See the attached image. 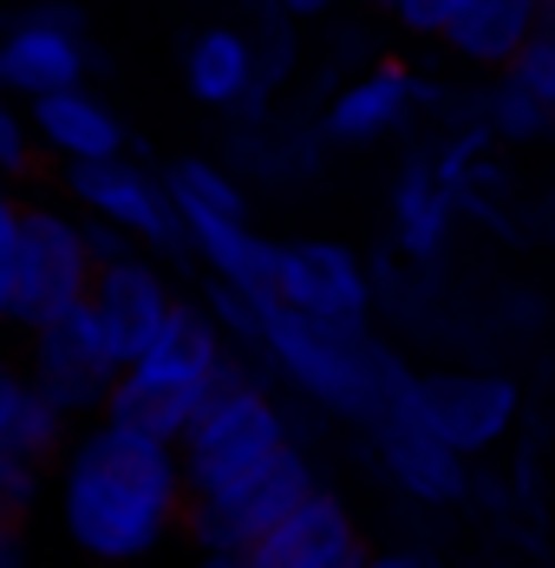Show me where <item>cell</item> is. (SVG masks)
Segmentation results:
<instances>
[{
	"label": "cell",
	"instance_id": "6da1fadb",
	"mask_svg": "<svg viewBox=\"0 0 555 568\" xmlns=\"http://www.w3.org/2000/svg\"><path fill=\"white\" fill-rule=\"evenodd\" d=\"M190 484L176 445L118 418L85 425L59 457V529L92 562H144L183 529Z\"/></svg>",
	"mask_w": 555,
	"mask_h": 568
},
{
	"label": "cell",
	"instance_id": "cb8c5ba5",
	"mask_svg": "<svg viewBox=\"0 0 555 568\" xmlns=\"http://www.w3.org/2000/svg\"><path fill=\"white\" fill-rule=\"evenodd\" d=\"M509 79L543 105V112L555 118V20H543L536 33H529V47L516 53V65H509Z\"/></svg>",
	"mask_w": 555,
	"mask_h": 568
},
{
	"label": "cell",
	"instance_id": "4fadbf2b",
	"mask_svg": "<svg viewBox=\"0 0 555 568\" xmlns=\"http://www.w3.org/2000/svg\"><path fill=\"white\" fill-rule=\"evenodd\" d=\"M373 438H380V464H386V477L405 490V497H418V504H464V490H471V457H457L444 438H432L405 405H392L386 418L373 425Z\"/></svg>",
	"mask_w": 555,
	"mask_h": 568
},
{
	"label": "cell",
	"instance_id": "5bb4252c",
	"mask_svg": "<svg viewBox=\"0 0 555 568\" xmlns=\"http://www.w3.org/2000/svg\"><path fill=\"white\" fill-rule=\"evenodd\" d=\"M360 556H366V536L333 490H314L301 510H287V523H275L249 549L255 568H353Z\"/></svg>",
	"mask_w": 555,
	"mask_h": 568
},
{
	"label": "cell",
	"instance_id": "1f68e13d",
	"mask_svg": "<svg viewBox=\"0 0 555 568\" xmlns=\"http://www.w3.org/2000/svg\"><path fill=\"white\" fill-rule=\"evenodd\" d=\"M536 7H543V20H555V0H536Z\"/></svg>",
	"mask_w": 555,
	"mask_h": 568
},
{
	"label": "cell",
	"instance_id": "ffe728a7",
	"mask_svg": "<svg viewBox=\"0 0 555 568\" xmlns=\"http://www.w3.org/2000/svg\"><path fill=\"white\" fill-rule=\"evenodd\" d=\"M484 131L497 138V144H536V138H549L555 118L509 79V72H497V85H491V99H484Z\"/></svg>",
	"mask_w": 555,
	"mask_h": 568
},
{
	"label": "cell",
	"instance_id": "603a6c76",
	"mask_svg": "<svg viewBox=\"0 0 555 568\" xmlns=\"http://www.w3.org/2000/svg\"><path fill=\"white\" fill-rule=\"evenodd\" d=\"M40 477H47V464H33V457L13 452V445H0V523H20L27 529V516L40 504Z\"/></svg>",
	"mask_w": 555,
	"mask_h": 568
},
{
	"label": "cell",
	"instance_id": "7c38bea8",
	"mask_svg": "<svg viewBox=\"0 0 555 568\" xmlns=\"http://www.w3.org/2000/svg\"><path fill=\"white\" fill-rule=\"evenodd\" d=\"M92 307H99V327H105L118 366H131V359H144V353L158 346V334L170 327V314H176V287L164 282L158 262H144L138 248H124V255L99 262Z\"/></svg>",
	"mask_w": 555,
	"mask_h": 568
},
{
	"label": "cell",
	"instance_id": "30bf717a",
	"mask_svg": "<svg viewBox=\"0 0 555 568\" xmlns=\"http://www.w3.org/2000/svg\"><path fill=\"white\" fill-rule=\"evenodd\" d=\"M65 196H79V210L92 223L118 229L144 248H183V216L170 203V183L131 158H99V164H65Z\"/></svg>",
	"mask_w": 555,
	"mask_h": 568
},
{
	"label": "cell",
	"instance_id": "4316f807",
	"mask_svg": "<svg viewBox=\"0 0 555 568\" xmlns=\"http://www.w3.org/2000/svg\"><path fill=\"white\" fill-rule=\"evenodd\" d=\"M27 398H33V373H27V366H13V359L0 353V445H13Z\"/></svg>",
	"mask_w": 555,
	"mask_h": 568
},
{
	"label": "cell",
	"instance_id": "4dcf8cb0",
	"mask_svg": "<svg viewBox=\"0 0 555 568\" xmlns=\"http://www.w3.org/2000/svg\"><path fill=\"white\" fill-rule=\"evenodd\" d=\"M0 568H20V523H0Z\"/></svg>",
	"mask_w": 555,
	"mask_h": 568
},
{
	"label": "cell",
	"instance_id": "d6a6232c",
	"mask_svg": "<svg viewBox=\"0 0 555 568\" xmlns=\"http://www.w3.org/2000/svg\"><path fill=\"white\" fill-rule=\"evenodd\" d=\"M0 33H7V13H0Z\"/></svg>",
	"mask_w": 555,
	"mask_h": 568
},
{
	"label": "cell",
	"instance_id": "7402d4cb",
	"mask_svg": "<svg viewBox=\"0 0 555 568\" xmlns=\"http://www.w3.org/2000/svg\"><path fill=\"white\" fill-rule=\"evenodd\" d=\"M20 248H27V196H13V183H0V321H13Z\"/></svg>",
	"mask_w": 555,
	"mask_h": 568
},
{
	"label": "cell",
	"instance_id": "9a60e30c",
	"mask_svg": "<svg viewBox=\"0 0 555 568\" xmlns=\"http://www.w3.org/2000/svg\"><path fill=\"white\" fill-rule=\"evenodd\" d=\"M40 151H53L59 164H99V158H124V118L111 112L99 92L72 85V92H47L27 105Z\"/></svg>",
	"mask_w": 555,
	"mask_h": 568
},
{
	"label": "cell",
	"instance_id": "2e32d148",
	"mask_svg": "<svg viewBox=\"0 0 555 568\" xmlns=\"http://www.w3.org/2000/svg\"><path fill=\"white\" fill-rule=\"evenodd\" d=\"M412 99H418V79H412L405 65H373V72H360L353 85H340V99L327 105L321 131H327L333 144H380L386 131L405 124Z\"/></svg>",
	"mask_w": 555,
	"mask_h": 568
},
{
	"label": "cell",
	"instance_id": "9c48e42d",
	"mask_svg": "<svg viewBox=\"0 0 555 568\" xmlns=\"http://www.w3.org/2000/svg\"><path fill=\"white\" fill-rule=\"evenodd\" d=\"M269 301L307 314V321H327V327H366V314H373V275H366V262L346 242L301 235V242H275Z\"/></svg>",
	"mask_w": 555,
	"mask_h": 568
},
{
	"label": "cell",
	"instance_id": "8992f818",
	"mask_svg": "<svg viewBox=\"0 0 555 568\" xmlns=\"http://www.w3.org/2000/svg\"><path fill=\"white\" fill-rule=\"evenodd\" d=\"M99 282V248L92 223H79L59 203H27V248H20V294H13V327H47L53 314L92 301Z\"/></svg>",
	"mask_w": 555,
	"mask_h": 568
},
{
	"label": "cell",
	"instance_id": "484cf974",
	"mask_svg": "<svg viewBox=\"0 0 555 568\" xmlns=\"http://www.w3.org/2000/svg\"><path fill=\"white\" fill-rule=\"evenodd\" d=\"M380 7L418 40H444V27L464 13V0H380Z\"/></svg>",
	"mask_w": 555,
	"mask_h": 568
},
{
	"label": "cell",
	"instance_id": "52a82bcc",
	"mask_svg": "<svg viewBox=\"0 0 555 568\" xmlns=\"http://www.w3.org/2000/svg\"><path fill=\"white\" fill-rule=\"evenodd\" d=\"M398 405H405L432 438H444L457 457H484L516 432L523 393H516V379H503V373L438 366V373H412Z\"/></svg>",
	"mask_w": 555,
	"mask_h": 568
},
{
	"label": "cell",
	"instance_id": "f1b7e54d",
	"mask_svg": "<svg viewBox=\"0 0 555 568\" xmlns=\"http://www.w3.org/2000/svg\"><path fill=\"white\" fill-rule=\"evenodd\" d=\"M196 568H255L249 549H196Z\"/></svg>",
	"mask_w": 555,
	"mask_h": 568
},
{
	"label": "cell",
	"instance_id": "ba28073f",
	"mask_svg": "<svg viewBox=\"0 0 555 568\" xmlns=\"http://www.w3.org/2000/svg\"><path fill=\"white\" fill-rule=\"evenodd\" d=\"M27 373H33V386L53 398L59 412L79 418V412H105V393L124 366H118L105 327H99V307L79 301V307H65L47 327L27 334Z\"/></svg>",
	"mask_w": 555,
	"mask_h": 568
},
{
	"label": "cell",
	"instance_id": "5b68a950",
	"mask_svg": "<svg viewBox=\"0 0 555 568\" xmlns=\"http://www.w3.org/2000/svg\"><path fill=\"white\" fill-rule=\"evenodd\" d=\"M314 490H321V484H314V464L287 445V452L269 457L262 470L222 484L210 497H190L183 536H190L196 549H255V542H262L275 523H287V510H301Z\"/></svg>",
	"mask_w": 555,
	"mask_h": 568
},
{
	"label": "cell",
	"instance_id": "83f0119b",
	"mask_svg": "<svg viewBox=\"0 0 555 568\" xmlns=\"http://www.w3.org/2000/svg\"><path fill=\"white\" fill-rule=\"evenodd\" d=\"M360 568H438V562H432L425 549H366Z\"/></svg>",
	"mask_w": 555,
	"mask_h": 568
},
{
	"label": "cell",
	"instance_id": "f546056e",
	"mask_svg": "<svg viewBox=\"0 0 555 568\" xmlns=\"http://www.w3.org/2000/svg\"><path fill=\"white\" fill-rule=\"evenodd\" d=\"M340 0H281V13L287 20H321V13H333Z\"/></svg>",
	"mask_w": 555,
	"mask_h": 568
},
{
	"label": "cell",
	"instance_id": "8fae6325",
	"mask_svg": "<svg viewBox=\"0 0 555 568\" xmlns=\"http://www.w3.org/2000/svg\"><path fill=\"white\" fill-rule=\"evenodd\" d=\"M85 20L79 7H33L20 20H7L0 33V92L7 99H47V92H72L85 85Z\"/></svg>",
	"mask_w": 555,
	"mask_h": 568
},
{
	"label": "cell",
	"instance_id": "d4e9b609",
	"mask_svg": "<svg viewBox=\"0 0 555 568\" xmlns=\"http://www.w3.org/2000/svg\"><path fill=\"white\" fill-rule=\"evenodd\" d=\"M33 158H40L33 118H20V112H13V99L0 92V183H20V176H33Z\"/></svg>",
	"mask_w": 555,
	"mask_h": 568
},
{
	"label": "cell",
	"instance_id": "277c9868",
	"mask_svg": "<svg viewBox=\"0 0 555 568\" xmlns=\"http://www.w3.org/2000/svg\"><path fill=\"white\" fill-rule=\"evenodd\" d=\"M294 445L287 438V418H281V405L255 379H229L196 418H190V432L176 438V457H183V484H190V497H210L222 484H235V477H249V470H262L269 457H281Z\"/></svg>",
	"mask_w": 555,
	"mask_h": 568
},
{
	"label": "cell",
	"instance_id": "3957f363",
	"mask_svg": "<svg viewBox=\"0 0 555 568\" xmlns=\"http://www.w3.org/2000/svg\"><path fill=\"white\" fill-rule=\"evenodd\" d=\"M235 379L229 366V334L203 301H176L170 327L158 334V346L144 359H131L105 393V418L131 425V432H151L176 445L190 432V418L210 405Z\"/></svg>",
	"mask_w": 555,
	"mask_h": 568
},
{
	"label": "cell",
	"instance_id": "e0dca14e",
	"mask_svg": "<svg viewBox=\"0 0 555 568\" xmlns=\"http://www.w3.org/2000/svg\"><path fill=\"white\" fill-rule=\"evenodd\" d=\"M536 27H543L536 0H464V13L444 27V47L477 72H509Z\"/></svg>",
	"mask_w": 555,
	"mask_h": 568
},
{
	"label": "cell",
	"instance_id": "7a4b0ae2",
	"mask_svg": "<svg viewBox=\"0 0 555 568\" xmlns=\"http://www.w3.org/2000/svg\"><path fill=\"white\" fill-rule=\"evenodd\" d=\"M255 321H262L255 346L314 405H327L333 418H353V425L373 432L405 398L412 373L380 341H366V327H327V321H307V314L281 307V301H255Z\"/></svg>",
	"mask_w": 555,
	"mask_h": 568
},
{
	"label": "cell",
	"instance_id": "44dd1931",
	"mask_svg": "<svg viewBox=\"0 0 555 568\" xmlns=\"http://www.w3.org/2000/svg\"><path fill=\"white\" fill-rule=\"evenodd\" d=\"M65 445H72V412H59L53 398L33 386L27 412H20V432H13V452H27L33 464H59Z\"/></svg>",
	"mask_w": 555,
	"mask_h": 568
},
{
	"label": "cell",
	"instance_id": "d6986e66",
	"mask_svg": "<svg viewBox=\"0 0 555 568\" xmlns=\"http://www.w3.org/2000/svg\"><path fill=\"white\" fill-rule=\"evenodd\" d=\"M262 79V59H255V40L242 27H203L183 53V85L196 105H242Z\"/></svg>",
	"mask_w": 555,
	"mask_h": 568
},
{
	"label": "cell",
	"instance_id": "ac0fdd59",
	"mask_svg": "<svg viewBox=\"0 0 555 568\" xmlns=\"http://www.w3.org/2000/svg\"><path fill=\"white\" fill-rule=\"evenodd\" d=\"M451 210H457V183L438 164L412 158L392 183V235H398V248L412 262H432L444 248V235H451Z\"/></svg>",
	"mask_w": 555,
	"mask_h": 568
}]
</instances>
